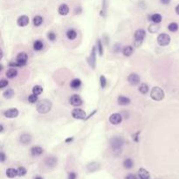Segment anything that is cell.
I'll return each mask as SVG.
<instances>
[{"mask_svg":"<svg viewBox=\"0 0 179 179\" xmlns=\"http://www.w3.org/2000/svg\"><path fill=\"white\" fill-rule=\"evenodd\" d=\"M123 144H124V140L121 136H114L110 140V146L113 149V153L115 155L121 154Z\"/></svg>","mask_w":179,"mask_h":179,"instance_id":"cell-1","label":"cell"},{"mask_svg":"<svg viewBox=\"0 0 179 179\" xmlns=\"http://www.w3.org/2000/svg\"><path fill=\"white\" fill-rule=\"evenodd\" d=\"M52 103L51 100L47 99H43L38 102L36 109L40 114H46L52 109Z\"/></svg>","mask_w":179,"mask_h":179,"instance_id":"cell-2","label":"cell"},{"mask_svg":"<svg viewBox=\"0 0 179 179\" xmlns=\"http://www.w3.org/2000/svg\"><path fill=\"white\" fill-rule=\"evenodd\" d=\"M28 56L25 52H19L16 58V61H12L9 63V66L12 67H24L26 65Z\"/></svg>","mask_w":179,"mask_h":179,"instance_id":"cell-3","label":"cell"},{"mask_svg":"<svg viewBox=\"0 0 179 179\" xmlns=\"http://www.w3.org/2000/svg\"><path fill=\"white\" fill-rule=\"evenodd\" d=\"M165 96V94H164V91L162 89L159 87H154L151 92H150V97L151 99L154 100H157V101H160L164 98Z\"/></svg>","mask_w":179,"mask_h":179,"instance_id":"cell-4","label":"cell"},{"mask_svg":"<svg viewBox=\"0 0 179 179\" xmlns=\"http://www.w3.org/2000/svg\"><path fill=\"white\" fill-rule=\"evenodd\" d=\"M146 35V31L143 29H138L136 31L134 38H135V46H139L142 43V41L145 38Z\"/></svg>","mask_w":179,"mask_h":179,"instance_id":"cell-5","label":"cell"},{"mask_svg":"<svg viewBox=\"0 0 179 179\" xmlns=\"http://www.w3.org/2000/svg\"><path fill=\"white\" fill-rule=\"evenodd\" d=\"M157 43L161 46H167L170 43V36L167 33H161L157 36Z\"/></svg>","mask_w":179,"mask_h":179,"instance_id":"cell-6","label":"cell"},{"mask_svg":"<svg viewBox=\"0 0 179 179\" xmlns=\"http://www.w3.org/2000/svg\"><path fill=\"white\" fill-rule=\"evenodd\" d=\"M72 116L74 119L86 120L87 115H86V112L83 109H81L80 108H75L72 111Z\"/></svg>","mask_w":179,"mask_h":179,"instance_id":"cell-7","label":"cell"},{"mask_svg":"<svg viewBox=\"0 0 179 179\" xmlns=\"http://www.w3.org/2000/svg\"><path fill=\"white\" fill-rule=\"evenodd\" d=\"M88 62L91 67V68L93 69L95 68V66H96V47L95 46H93L90 56L88 58Z\"/></svg>","mask_w":179,"mask_h":179,"instance_id":"cell-8","label":"cell"},{"mask_svg":"<svg viewBox=\"0 0 179 179\" xmlns=\"http://www.w3.org/2000/svg\"><path fill=\"white\" fill-rule=\"evenodd\" d=\"M69 102L72 106H73V107H75V108L80 107V106L83 104V100L80 98V95H78V94H73V95L70 97Z\"/></svg>","mask_w":179,"mask_h":179,"instance_id":"cell-9","label":"cell"},{"mask_svg":"<svg viewBox=\"0 0 179 179\" xmlns=\"http://www.w3.org/2000/svg\"><path fill=\"white\" fill-rule=\"evenodd\" d=\"M4 115L6 118L9 119H12V118H16L19 115V110L16 108H11V109H8L4 112Z\"/></svg>","mask_w":179,"mask_h":179,"instance_id":"cell-10","label":"cell"},{"mask_svg":"<svg viewBox=\"0 0 179 179\" xmlns=\"http://www.w3.org/2000/svg\"><path fill=\"white\" fill-rule=\"evenodd\" d=\"M128 81H129V83L131 86H136L140 83L141 78H140V76L137 73H130L129 77H128Z\"/></svg>","mask_w":179,"mask_h":179,"instance_id":"cell-11","label":"cell"},{"mask_svg":"<svg viewBox=\"0 0 179 179\" xmlns=\"http://www.w3.org/2000/svg\"><path fill=\"white\" fill-rule=\"evenodd\" d=\"M122 121V116L118 113L112 114L109 116V122L113 125H118Z\"/></svg>","mask_w":179,"mask_h":179,"instance_id":"cell-12","label":"cell"},{"mask_svg":"<svg viewBox=\"0 0 179 179\" xmlns=\"http://www.w3.org/2000/svg\"><path fill=\"white\" fill-rule=\"evenodd\" d=\"M30 22V19H29V17L26 16V15H22L19 17V19L17 20V24L18 25L20 26V27H25Z\"/></svg>","mask_w":179,"mask_h":179,"instance_id":"cell-13","label":"cell"},{"mask_svg":"<svg viewBox=\"0 0 179 179\" xmlns=\"http://www.w3.org/2000/svg\"><path fill=\"white\" fill-rule=\"evenodd\" d=\"M57 163H58V160L54 157H49L45 159V164L48 168H54L57 165Z\"/></svg>","mask_w":179,"mask_h":179,"instance_id":"cell-14","label":"cell"},{"mask_svg":"<svg viewBox=\"0 0 179 179\" xmlns=\"http://www.w3.org/2000/svg\"><path fill=\"white\" fill-rule=\"evenodd\" d=\"M19 142L24 145H27L31 142V136L30 134H26V133L22 134L19 137Z\"/></svg>","mask_w":179,"mask_h":179,"instance_id":"cell-15","label":"cell"},{"mask_svg":"<svg viewBox=\"0 0 179 179\" xmlns=\"http://www.w3.org/2000/svg\"><path fill=\"white\" fill-rule=\"evenodd\" d=\"M137 176L140 179H149L150 178V174L147 169L141 168L138 169L137 172Z\"/></svg>","mask_w":179,"mask_h":179,"instance_id":"cell-16","label":"cell"},{"mask_svg":"<svg viewBox=\"0 0 179 179\" xmlns=\"http://www.w3.org/2000/svg\"><path fill=\"white\" fill-rule=\"evenodd\" d=\"M44 152V149H42L40 146H33L31 149V154L33 157H39L40 155H42Z\"/></svg>","mask_w":179,"mask_h":179,"instance_id":"cell-17","label":"cell"},{"mask_svg":"<svg viewBox=\"0 0 179 179\" xmlns=\"http://www.w3.org/2000/svg\"><path fill=\"white\" fill-rule=\"evenodd\" d=\"M117 101H118V104L121 105V106H127V105H130V102H131L130 98H128V97H126V96H122V95H121V96L118 97Z\"/></svg>","mask_w":179,"mask_h":179,"instance_id":"cell-18","label":"cell"},{"mask_svg":"<svg viewBox=\"0 0 179 179\" xmlns=\"http://www.w3.org/2000/svg\"><path fill=\"white\" fill-rule=\"evenodd\" d=\"M58 11H59V14L61 15V16H66V15H67L69 13V7L67 6V4H63L59 7Z\"/></svg>","mask_w":179,"mask_h":179,"instance_id":"cell-19","label":"cell"},{"mask_svg":"<svg viewBox=\"0 0 179 179\" xmlns=\"http://www.w3.org/2000/svg\"><path fill=\"white\" fill-rule=\"evenodd\" d=\"M87 168H88L89 172H94V171H96L100 169V164L96 162H92V163L88 164Z\"/></svg>","mask_w":179,"mask_h":179,"instance_id":"cell-20","label":"cell"},{"mask_svg":"<svg viewBox=\"0 0 179 179\" xmlns=\"http://www.w3.org/2000/svg\"><path fill=\"white\" fill-rule=\"evenodd\" d=\"M6 176L9 178H14L18 176V169H14V168H9L6 170Z\"/></svg>","mask_w":179,"mask_h":179,"instance_id":"cell-21","label":"cell"},{"mask_svg":"<svg viewBox=\"0 0 179 179\" xmlns=\"http://www.w3.org/2000/svg\"><path fill=\"white\" fill-rule=\"evenodd\" d=\"M133 52H134V48H133V46H125V47L122 49V53H123V55L126 56V57H130V56H131V55L133 54Z\"/></svg>","mask_w":179,"mask_h":179,"instance_id":"cell-22","label":"cell"},{"mask_svg":"<svg viewBox=\"0 0 179 179\" xmlns=\"http://www.w3.org/2000/svg\"><path fill=\"white\" fill-rule=\"evenodd\" d=\"M5 74H6V77H7V78H9V79H13V78H15V77L18 75V71L15 69V68H10V69H8L6 71Z\"/></svg>","mask_w":179,"mask_h":179,"instance_id":"cell-23","label":"cell"},{"mask_svg":"<svg viewBox=\"0 0 179 179\" xmlns=\"http://www.w3.org/2000/svg\"><path fill=\"white\" fill-rule=\"evenodd\" d=\"M162 16L158 14V13H155V14H152L149 16V20H151L153 23H157V24H159L160 22H162Z\"/></svg>","mask_w":179,"mask_h":179,"instance_id":"cell-24","label":"cell"},{"mask_svg":"<svg viewBox=\"0 0 179 179\" xmlns=\"http://www.w3.org/2000/svg\"><path fill=\"white\" fill-rule=\"evenodd\" d=\"M81 86V80L80 79H73L70 82V87L73 89H78Z\"/></svg>","mask_w":179,"mask_h":179,"instance_id":"cell-25","label":"cell"},{"mask_svg":"<svg viewBox=\"0 0 179 179\" xmlns=\"http://www.w3.org/2000/svg\"><path fill=\"white\" fill-rule=\"evenodd\" d=\"M67 37L69 40H73L77 37V31L74 29H69L67 31Z\"/></svg>","mask_w":179,"mask_h":179,"instance_id":"cell-26","label":"cell"},{"mask_svg":"<svg viewBox=\"0 0 179 179\" xmlns=\"http://www.w3.org/2000/svg\"><path fill=\"white\" fill-rule=\"evenodd\" d=\"M133 166H134V162H133V160L131 159V158H127V159H125L123 161V167L125 169H132Z\"/></svg>","mask_w":179,"mask_h":179,"instance_id":"cell-27","label":"cell"},{"mask_svg":"<svg viewBox=\"0 0 179 179\" xmlns=\"http://www.w3.org/2000/svg\"><path fill=\"white\" fill-rule=\"evenodd\" d=\"M138 90L142 94H146L149 92V86L146 83H142L139 86Z\"/></svg>","mask_w":179,"mask_h":179,"instance_id":"cell-28","label":"cell"},{"mask_svg":"<svg viewBox=\"0 0 179 179\" xmlns=\"http://www.w3.org/2000/svg\"><path fill=\"white\" fill-rule=\"evenodd\" d=\"M43 18L40 16V15H37V16H35L34 18H33V20H32V23H33V25H34V26H40V25L43 23Z\"/></svg>","mask_w":179,"mask_h":179,"instance_id":"cell-29","label":"cell"},{"mask_svg":"<svg viewBox=\"0 0 179 179\" xmlns=\"http://www.w3.org/2000/svg\"><path fill=\"white\" fill-rule=\"evenodd\" d=\"M159 25H158V24H157V23H153V24H151L149 26V32H151V33H156V32H157L158 31H159Z\"/></svg>","mask_w":179,"mask_h":179,"instance_id":"cell-30","label":"cell"},{"mask_svg":"<svg viewBox=\"0 0 179 179\" xmlns=\"http://www.w3.org/2000/svg\"><path fill=\"white\" fill-rule=\"evenodd\" d=\"M43 47H44V44L40 40H36L33 44V49L35 51H40L43 49Z\"/></svg>","mask_w":179,"mask_h":179,"instance_id":"cell-31","label":"cell"},{"mask_svg":"<svg viewBox=\"0 0 179 179\" xmlns=\"http://www.w3.org/2000/svg\"><path fill=\"white\" fill-rule=\"evenodd\" d=\"M3 95H4V97L6 98V99H10V98H12V96L14 95V91H13L12 88H9V89L5 90V91L3 93Z\"/></svg>","mask_w":179,"mask_h":179,"instance_id":"cell-32","label":"cell"},{"mask_svg":"<svg viewBox=\"0 0 179 179\" xmlns=\"http://www.w3.org/2000/svg\"><path fill=\"white\" fill-rule=\"evenodd\" d=\"M43 92V88L40 85H36L32 88V94H36V95H40Z\"/></svg>","mask_w":179,"mask_h":179,"instance_id":"cell-33","label":"cell"},{"mask_svg":"<svg viewBox=\"0 0 179 179\" xmlns=\"http://www.w3.org/2000/svg\"><path fill=\"white\" fill-rule=\"evenodd\" d=\"M178 28H179L178 24H177V23H175V22L170 23L169 25H168V29H169V31H172V32L177 31L178 30Z\"/></svg>","mask_w":179,"mask_h":179,"instance_id":"cell-34","label":"cell"},{"mask_svg":"<svg viewBox=\"0 0 179 179\" xmlns=\"http://www.w3.org/2000/svg\"><path fill=\"white\" fill-rule=\"evenodd\" d=\"M27 173V170L25 167H19L18 168V176L19 177H24Z\"/></svg>","mask_w":179,"mask_h":179,"instance_id":"cell-35","label":"cell"},{"mask_svg":"<svg viewBox=\"0 0 179 179\" xmlns=\"http://www.w3.org/2000/svg\"><path fill=\"white\" fill-rule=\"evenodd\" d=\"M97 47H98V53H99V55L100 56H102V54H103V46H102V44H101L100 40H97Z\"/></svg>","mask_w":179,"mask_h":179,"instance_id":"cell-36","label":"cell"},{"mask_svg":"<svg viewBox=\"0 0 179 179\" xmlns=\"http://www.w3.org/2000/svg\"><path fill=\"white\" fill-rule=\"evenodd\" d=\"M28 101H29L30 103H36V102L38 101V95H36V94H34L29 95V97H28Z\"/></svg>","mask_w":179,"mask_h":179,"instance_id":"cell-37","label":"cell"},{"mask_svg":"<svg viewBox=\"0 0 179 179\" xmlns=\"http://www.w3.org/2000/svg\"><path fill=\"white\" fill-rule=\"evenodd\" d=\"M100 87H101V88H105V87H106V85H107V80H106L105 76L100 75Z\"/></svg>","mask_w":179,"mask_h":179,"instance_id":"cell-38","label":"cell"},{"mask_svg":"<svg viewBox=\"0 0 179 179\" xmlns=\"http://www.w3.org/2000/svg\"><path fill=\"white\" fill-rule=\"evenodd\" d=\"M7 86H8V81L6 80H4V79H2L1 81H0V88L3 89V88H4Z\"/></svg>","mask_w":179,"mask_h":179,"instance_id":"cell-39","label":"cell"},{"mask_svg":"<svg viewBox=\"0 0 179 179\" xmlns=\"http://www.w3.org/2000/svg\"><path fill=\"white\" fill-rule=\"evenodd\" d=\"M47 38H48V40H51V41H54L55 39H56V35H55L54 32L50 31V32H48V34H47Z\"/></svg>","mask_w":179,"mask_h":179,"instance_id":"cell-40","label":"cell"},{"mask_svg":"<svg viewBox=\"0 0 179 179\" xmlns=\"http://www.w3.org/2000/svg\"><path fill=\"white\" fill-rule=\"evenodd\" d=\"M77 178V175L75 172H70L68 174V177H67V179H76Z\"/></svg>","mask_w":179,"mask_h":179,"instance_id":"cell-41","label":"cell"},{"mask_svg":"<svg viewBox=\"0 0 179 179\" xmlns=\"http://www.w3.org/2000/svg\"><path fill=\"white\" fill-rule=\"evenodd\" d=\"M125 179H137V177L135 174H129L126 176Z\"/></svg>","mask_w":179,"mask_h":179,"instance_id":"cell-42","label":"cell"},{"mask_svg":"<svg viewBox=\"0 0 179 179\" xmlns=\"http://www.w3.org/2000/svg\"><path fill=\"white\" fill-rule=\"evenodd\" d=\"M0 161H1V163H4L5 159H6V156H5V154L4 153V152H1V154H0Z\"/></svg>","mask_w":179,"mask_h":179,"instance_id":"cell-43","label":"cell"},{"mask_svg":"<svg viewBox=\"0 0 179 179\" xmlns=\"http://www.w3.org/2000/svg\"><path fill=\"white\" fill-rule=\"evenodd\" d=\"M140 132H137V133H136L135 135H133V140L135 141V142H138V141H139V139H138V136H139Z\"/></svg>","mask_w":179,"mask_h":179,"instance_id":"cell-44","label":"cell"},{"mask_svg":"<svg viewBox=\"0 0 179 179\" xmlns=\"http://www.w3.org/2000/svg\"><path fill=\"white\" fill-rule=\"evenodd\" d=\"M170 1H171V0H160V2H161L163 4H165V5H166V4H169V3H170Z\"/></svg>","mask_w":179,"mask_h":179,"instance_id":"cell-45","label":"cell"},{"mask_svg":"<svg viewBox=\"0 0 179 179\" xmlns=\"http://www.w3.org/2000/svg\"><path fill=\"white\" fill-rule=\"evenodd\" d=\"M176 13L178 14V15H179V4H178L177 6H176Z\"/></svg>","mask_w":179,"mask_h":179,"instance_id":"cell-46","label":"cell"},{"mask_svg":"<svg viewBox=\"0 0 179 179\" xmlns=\"http://www.w3.org/2000/svg\"><path fill=\"white\" fill-rule=\"evenodd\" d=\"M73 141V137H70L68 139L66 140V142H72Z\"/></svg>","mask_w":179,"mask_h":179,"instance_id":"cell-47","label":"cell"},{"mask_svg":"<svg viewBox=\"0 0 179 179\" xmlns=\"http://www.w3.org/2000/svg\"><path fill=\"white\" fill-rule=\"evenodd\" d=\"M34 179H43V178H41L40 176H37V177H35V178Z\"/></svg>","mask_w":179,"mask_h":179,"instance_id":"cell-48","label":"cell"},{"mask_svg":"<svg viewBox=\"0 0 179 179\" xmlns=\"http://www.w3.org/2000/svg\"><path fill=\"white\" fill-rule=\"evenodd\" d=\"M0 127H1V132L3 133V132H4V127H3V125H2V124L0 125Z\"/></svg>","mask_w":179,"mask_h":179,"instance_id":"cell-49","label":"cell"}]
</instances>
